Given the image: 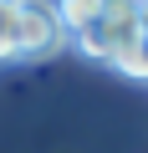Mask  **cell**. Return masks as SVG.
Wrapping results in <instances>:
<instances>
[{
    "label": "cell",
    "mask_w": 148,
    "mask_h": 153,
    "mask_svg": "<svg viewBox=\"0 0 148 153\" xmlns=\"http://www.w3.org/2000/svg\"><path fill=\"white\" fill-rule=\"evenodd\" d=\"M138 10H143V0H107L102 5V16L87 26V31H77L71 41H77V51L82 56H92V61H118V51H128L138 36H143V26H138Z\"/></svg>",
    "instance_id": "6da1fadb"
},
{
    "label": "cell",
    "mask_w": 148,
    "mask_h": 153,
    "mask_svg": "<svg viewBox=\"0 0 148 153\" xmlns=\"http://www.w3.org/2000/svg\"><path fill=\"white\" fill-rule=\"evenodd\" d=\"M102 5H107V0H56V10H61V21H66V36L87 31V26L102 16Z\"/></svg>",
    "instance_id": "3957f363"
},
{
    "label": "cell",
    "mask_w": 148,
    "mask_h": 153,
    "mask_svg": "<svg viewBox=\"0 0 148 153\" xmlns=\"http://www.w3.org/2000/svg\"><path fill=\"white\" fill-rule=\"evenodd\" d=\"M123 76H133V82H148V36H138L128 51H118V61H112Z\"/></svg>",
    "instance_id": "277c9868"
},
{
    "label": "cell",
    "mask_w": 148,
    "mask_h": 153,
    "mask_svg": "<svg viewBox=\"0 0 148 153\" xmlns=\"http://www.w3.org/2000/svg\"><path fill=\"white\" fill-rule=\"evenodd\" d=\"M0 61H16V0H0Z\"/></svg>",
    "instance_id": "5b68a950"
},
{
    "label": "cell",
    "mask_w": 148,
    "mask_h": 153,
    "mask_svg": "<svg viewBox=\"0 0 148 153\" xmlns=\"http://www.w3.org/2000/svg\"><path fill=\"white\" fill-rule=\"evenodd\" d=\"M138 26H143V36H148V0H143V10H138Z\"/></svg>",
    "instance_id": "8992f818"
},
{
    "label": "cell",
    "mask_w": 148,
    "mask_h": 153,
    "mask_svg": "<svg viewBox=\"0 0 148 153\" xmlns=\"http://www.w3.org/2000/svg\"><path fill=\"white\" fill-rule=\"evenodd\" d=\"M66 21L56 10V0H16V61H46L51 51H61Z\"/></svg>",
    "instance_id": "7a4b0ae2"
}]
</instances>
